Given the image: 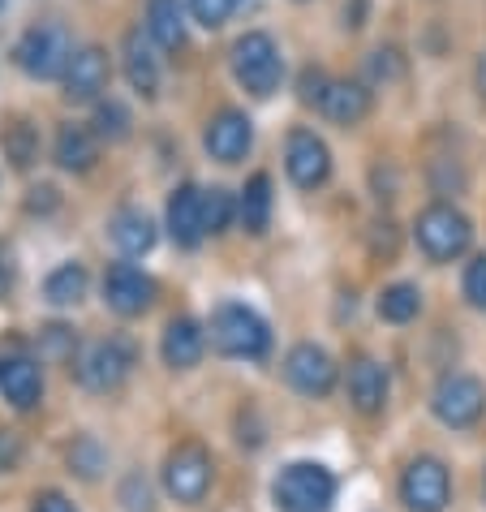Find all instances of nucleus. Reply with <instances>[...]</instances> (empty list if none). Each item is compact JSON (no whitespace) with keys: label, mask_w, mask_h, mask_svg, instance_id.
<instances>
[{"label":"nucleus","mask_w":486,"mask_h":512,"mask_svg":"<svg viewBox=\"0 0 486 512\" xmlns=\"http://www.w3.org/2000/svg\"><path fill=\"white\" fill-rule=\"evenodd\" d=\"M228 65H233V78L241 91H250L254 99H267L280 91L284 82V56L280 44L267 31H246L228 52Z\"/></svg>","instance_id":"nucleus-1"},{"label":"nucleus","mask_w":486,"mask_h":512,"mask_svg":"<svg viewBox=\"0 0 486 512\" xmlns=\"http://www.w3.org/2000/svg\"><path fill=\"white\" fill-rule=\"evenodd\" d=\"M211 345H216L224 358H246V362H259L267 358L271 349V332L267 323L254 315L250 306H237V302H224L216 315H211Z\"/></svg>","instance_id":"nucleus-2"},{"label":"nucleus","mask_w":486,"mask_h":512,"mask_svg":"<svg viewBox=\"0 0 486 512\" xmlns=\"http://www.w3.org/2000/svg\"><path fill=\"white\" fill-rule=\"evenodd\" d=\"M69 56H74V39H69L61 22H39L31 31H22V39L13 44V65L26 78H39V82L61 78Z\"/></svg>","instance_id":"nucleus-3"},{"label":"nucleus","mask_w":486,"mask_h":512,"mask_svg":"<svg viewBox=\"0 0 486 512\" xmlns=\"http://www.w3.org/2000/svg\"><path fill=\"white\" fill-rule=\"evenodd\" d=\"M271 500L280 512H327L336 500V478L332 469L314 465V461H293L280 469Z\"/></svg>","instance_id":"nucleus-4"},{"label":"nucleus","mask_w":486,"mask_h":512,"mask_svg":"<svg viewBox=\"0 0 486 512\" xmlns=\"http://www.w3.org/2000/svg\"><path fill=\"white\" fill-rule=\"evenodd\" d=\"M413 233H418V246L426 250V259H435V263L461 259V254L469 250V237H474L469 220L452 203L426 207L422 216H418V224H413Z\"/></svg>","instance_id":"nucleus-5"},{"label":"nucleus","mask_w":486,"mask_h":512,"mask_svg":"<svg viewBox=\"0 0 486 512\" xmlns=\"http://www.w3.org/2000/svg\"><path fill=\"white\" fill-rule=\"evenodd\" d=\"M134 366H138L134 340L130 336H104V340H95V345L87 349V358L78 362V379L87 383L91 392H112L130 379Z\"/></svg>","instance_id":"nucleus-6"},{"label":"nucleus","mask_w":486,"mask_h":512,"mask_svg":"<svg viewBox=\"0 0 486 512\" xmlns=\"http://www.w3.org/2000/svg\"><path fill=\"white\" fill-rule=\"evenodd\" d=\"M431 409L443 426L465 431V426H474L486 414V388L474 375H443L431 396Z\"/></svg>","instance_id":"nucleus-7"},{"label":"nucleus","mask_w":486,"mask_h":512,"mask_svg":"<svg viewBox=\"0 0 486 512\" xmlns=\"http://www.w3.org/2000/svg\"><path fill=\"white\" fill-rule=\"evenodd\" d=\"M400 500H405L413 512H443L452 500V478L443 461L435 457H418L409 461L405 478H400Z\"/></svg>","instance_id":"nucleus-8"},{"label":"nucleus","mask_w":486,"mask_h":512,"mask_svg":"<svg viewBox=\"0 0 486 512\" xmlns=\"http://www.w3.org/2000/svg\"><path fill=\"white\" fill-rule=\"evenodd\" d=\"M284 168L297 190H319L332 177V151L314 130H293L289 147H284Z\"/></svg>","instance_id":"nucleus-9"},{"label":"nucleus","mask_w":486,"mask_h":512,"mask_svg":"<svg viewBox=\"0 0 486 512\" xmlns=\"http://www.w3.org/2000/svg\"><path fill=\"white\" fill-rule=\"evenodd\" d=\"M61 82H65V99H74V104H95V99L108 91V82H112V61H108V52L99 48V44L74 48V56H69Z\"/></svg>","instance_id":"nucleus-10"},{"label":"nucleus","mask_w":486,"mask_h":512,"mask_svg":"<svg viewBox=\"0 0 486 512\" xmlns=\"http://www.w3.org/2000/svg\"><path fill=\"white\" fill-rule=\"evenodd\" d=\"M164 487L177 504H198L211 487V457L198 444H181L164 461Z\"/></svg>","instance_id":"nucleus-11"},{"label":"nucleus","mask_w":486,"mask_h":512,"mask_svg":"<svg viewBox=\"0 0 486 512\" xmlns=\"http://www.w3.org/2000/svg\"><path fill=\"white\" fill-rule=\"evenodd\" d=\"M203 147H207L211 160H220V164L246 160L250 147H254V125H250V117H246V112H237V108H220L216 117L207 121Z\"/></svg>","instance_id":"nucleus-12"},{"label":"nucleus","mask_w":486,"mask_h":512,"mask_svg":"<svg viewBox=\"0 0 486 512\" xmlns=\"http://www.w3.org/2000/svg\"><path fill=\"white\" fill-rule=\"evenodd\" d=\"M104 302L117 310V315L134 319L155 302V280L134 263H117V267H108V276H104Z\"/></svg>","instance_id":"nucleus-13"},{"label":"nucleus","mask_w":486,"mask_h":512,"mask_svg":"<svg viewBox=\"0 0 486 512\" xmlns=\"http://www.w3.org/2000/svg\"><path fill=\"white\" fill-rule=\"evenodd\" d=\"M155 39L147 35V26H134L121 44V69L130 78V87L142 95V99H155L160 95V56H155Z\"/></svg>","instance_id":"nucleus-14"},{"label":"nucleus","mask_w":486,"mask_h":512,"mask_svg":"<svg viewBox=\"0 0 486 512\" xmlns=\"http://www.w3.org/2000/svg\"><path fill=\"white\" fill-rule=\"evenodd\" d=\"M284 379L302 396H327L336 388V362L327 358L319 345H297L289 358H284Z\"/></svg>","instance_id":"nucleus-15"},{"label":"nucleus","mask_w":486,"mask_h":512,"mask_svg":"<svg viewBox=\"0 0 486 512\" xmlns=\"http://www.w3.org/2000/svg\"><path fill=\"white\" fill-rule=\"evenodd\" d=\"M168 233H173V241H177V246H185V250H194L198 241L207 237L203 190H194V186L173 190V198H168Z\"/></svg>","instance_id":"nucleus-16"},{"label":"nucleus","mask_w":486,"mask_h":512,"mask_svg":"<svg viewBox=\"0 0 486 512\" xmlns=\"http://www.w3.org/2000/svg\"><path fill=\"white\" fill-rule=\"evenodd\" d=\"M0 396H5L13 409H35L39 396H44L39 362H31V358H5L0 362Z\"/></svg>","instance_id":"nucleus-17"},{"label":"nucleus","mask_w":486,"mask_h":512,"mask_svg":"<svg viewBox=\"0 0 486 512\" xmlns=\"http://www.w3.org/2000/svg\"><path fill=\"white\" fill-rule=\"evenodd\" d=\"M349 401L357 405V414H379L388 405V371L370 358H357L349 366Z\"/></svg>","instance_id":"nucleus-18"},{"label":"nucleus","mask_w":486,"mask_h":512,"mask_svg":"<svg viewBox=\"0 0 486 512\" xmlns=\"http://www.w3.org/2000/svg\"><path fill=\"white\" fill-rule=\"evenodd\" d=\"M319 112L336 125H362L370 117V91L362 82H327Z\"/></svg>","instance_id":"nucleus-19"},{"label":"nucleus","mask_w":486,"mask_h":512,"mask_svg":"<svg viewBox=\"0 0 486 512\" xmlns=\"http://www.w3.org/2000/svg\"><path fill=\"white\" fill-rule=\"evenodd\" d=\"M99 160V134L91 125H61L56 134V164L65 173H91Z\"/></svg>","instance_id":"nucleus-20"},{"label":"nucleus","mask_w":486,"mask_h":512,"mask_svg":"<svg viewBox=\"0 0 486 512\" xmlns=\"http://www.w3.org/2000/svg\"><path fill=\"white\" fill-rule=\"evenodd\" d=\"M203 349H207V332L194 319H173L164 327V362L173 366V371H190V366H198Z\"/></svg>","instance_id":"nucleus-21"},{"label":"nucleus","mask_w":486,"mask_h":512,"mask_svg":"<svg viewBox=\"0 0 486 512\" xmlns=\"http://www.w3.org/2000/svg\"><path fill=\"white\" fill-rule=\"evenodd\" d=\"M147 35L155 39L160 48H181L185 44V13H181V0H147Z\"/></svg>","instance_id":"nucleus-22"},{"label":"nucleus","mask_w":486,"mask_h":512,"mask_svg":"<svg viewBox=\"0 0 486 512\" xmlns=\"http://www.w3.org/2000/svg\"><path fill=\"white\" fill-rule=\"evenodd\" d=\"M112 241L125 250V254H147L155 246V224L147 211L138 207H121L117 216H112Z\"/></svg>","instance_id":"nucleus-23"},{"label":"nucleus","mask_w":486,"mask_h":512,"mask_svg":"<svg viewBox=\"0 0 486 512\" xmlns=\"http://www.w3.org/2000/svg\"><path fill=\"white\" fill-rule=\"evenodd\" d=\"M237 220L246 224V233H267V224H271V177L267 173H254L246 181V190L237 198Z\"/></svg>","instance_id":"nucleus-24"},{"label":"nucleus","mask_w":486,"mask_h":512,"mask_svg":"<svg viewBox=\"0 0 486 512\" xmlns=\"http://www.w3.org/2000/svg\"><path fill=\"white\" fill-rule=\"evenodd\" d=\"M44 293H48L52 306H74V302H82V293H87V267H82V263H61L48 276Z\"/></svg>","instance_id":"nucleus-25"},{"label":"nucleus","mask_w":486,"mask_h":512,"mask_svg":"<svg viewBox=\"0 0 486 512\" xmlns=\"http://www.w3.org/2000/svg\"><path fill=\"white\" fill-rule=\"evenodd\" d=\"M0 147H5V160L13 168H31L35 155H39V134L31 121H13L5 125V134H0Z\"/></svg>","instance_id":"nucleus-26"},{"label":"nucleus","mask_w":486,"mask_h":512,"mask_svg":"<svg viewBox=\"0 0 486 512\" xmlns=\"http://www.w3.org/2000/svg\"><path fill=\"white\" fill-rule=\"evenodd\" d=\"M418 310H422L418 284H392L379 297V319H388V323H409V319H418Z\"/></svg>","instance_id":"nucleus-27"},{"label":"nucleus","mask_w":486,"mask_h":512,"mask_svg":"<svg viewBox=\"0 0 486 512\" xmlns=\"http://www.w3.org/2000/svg\"><path fill=\"white\" fill-rule=\"evenodd\" d=\"M91 130L99 134V142H125L130 138V112H125V104H117V99H99Z\"/></svg>","instance_id":"nucleus-28"},{"label":"nucleus","mask_w":486,"mask_h":512,"mask_svg":"<svg viewBox=\"0 0 486 512\" xmlns=\"http://www.w3.org/2000/svg\"><path fill=\"white\" fill-rule=\"evenodd\" d=\"M74 349H78L74 327L52 323V327H44V332H39V358H48V362H69V358H74Z\"/></svg>","instance_id":"nucleus-29"},{"label":"nucleus","mask_w":486,"mask_h":512,"mask_svg":"<svg viewBox=\"0 0 486 512\" xmlns=\"http://www.w3.org/2000/svg\"><path fill=\"white\" fill-rule=\"evenodd\" d=\"M233 216H237L233 194L228 190H203V224H207V233H224L228 224H233Z\"/></svg>","instance_id":"nucleus-30"},{"label":"nucleus","mask_w":486,"mask_h":512,"mask_svg":"<svg viewBox=\"0 0 486 512\" xmlns=\"http://www.w3.org/2000/svg\"><path fill=\"white\" fill-rule=\"evenodd\" d=\"M185 9H190V18L203 26V31H220V26L233 18L237 0H185Z\"/></svg>","instance_id":"nucleus-31"},{"label":"nucleus","mask_w":486,"mask_h":512,"mask_svg":"<svg viewBox=\"0 0 486 512\" xmlns=\"http://www.w3.org/2000/svg\"><path fill=\"white\" fill-rule=\"evenodd\" d=\"M69 465H74L82 478H95L99 469H104V452H99V444H95L91 435H82L78 444L69 448Z\"/></svg>","instance_id":"nucleus-32"},{"label":"nucleus","mask_w":486,"mask_h":512,"mask_svg":"<svg viewBox=\"0 0 486 512\" xmlns=\"http://www.w3.org/2000/svg\"><path fill=\"white\" fill-rule=\"evenodd\" d=\"M461 289H465V297H469V306H474V310H486V254L469 259Z\"/></svg>","instance_id":"nucleus-33"},{"label":"nucleus","mask_w":486,"mask_h":512,"mask_svg":"<svg viewBox=\"0 0 486 512\" xmlns=\"http://www.w3.org/2000/svg\"><path fill=\"white\" fill-rule=\"evenodd\" d=\"M121 500H125V508H130V512H151V491H147V482H142L138 474L125 478Z\"/></svg>","instance_id":"nucleus-34"},{"label":"nucleus","mask_w":486,"mask_h":512,"mask_svg":"<svg viewBox=\"0 0 486 512\" xmlns=\"http://www.w3.org/2000/svg\"><path fill=\"white\" fill-rule=\"evenodd\" d=\"M327 82H332V78L319 74V69H306V74H302V91H297V95H302V104H314V108H319V104H323Z\"/></svg>","instance_id":"nucleus-35"},{"label":"nucleus","mask_w":486,"mask_h":512,"mask_svg":"<svg viewBox=\"0 0 486 512\" xmlns=\"http://www.w3.org/2000/svg\"><path fill=\"white\" fill-rule=\"evenodd\" d=\"M18 457H22L18 435H13V431H0V474H9V469L18 465Z\"/></svg>","instance_id":"nucleus-36"},{"label":"nucleus","mask_w":486,"mask_h":512,"mask_svg":"<svg viewBox=\"0 0 486 512\" xmlns=\"http://www.w3.org/2000/svg\"><path fill=\"white\" fill-rule=\"evenodd\" d=\"M31 512H78V508L69 504L61 491H44V495H35V508Z\"/></svg>","instance_id":"nucleus-37"},{"label":"nucleus","mask_w":486,"mask_h":512,"mask_svg":"<svg viewBox=\"0 0 486 512\" xmlns=\"http://www.w3.org/2000/svg\"><path fill=\"white\" fill-rule=\"evenodd\" d=\"M370 69H375V78H396L400 74V61H396V52H375V61H370Z\"/></svg>","instance_id":"nucleus-38"},{"label":"nucleus","mask_w":486,"mask_h":512,"mask_svg":"<svg viewBox=\"0 0 486 512\" xmlns=\"http://www.w3.org/2000/svg\"><path fill=\"white\" fill-rule=\"evenodd\" d=\"M9 284H13V263H9V250H5V241H0V297L9 293Z\"/></svg>","instance_id":"nucleus-39"},{"label":"nucleus","mask_w":486,"mask_h":512,"mask_svg":"<svg viewBox=\"0 0 486 512\" xmlns=\"http://www.w3.org/2000/svg\"><path fill=\"white\" fill-rule=\"evenodd\" d=\"M474 82H478V99L486 104V52L478 56V69H474Z\"/></svg>","instance_id":"nucleus-40"},{"label":"nucleus","mask_w":486,"mask_h":512,"mask_svg":"<svg viewBox=\"0 0 486 512\" xmlns=\"http://www.w3.org/2000/svg\"><path fill=\"white\" fill-rule=\"evenodd\" d=\"M0 9H5V0H0Z\"/></svg>","instance_id":"nucleus-41"}]
</instances>
